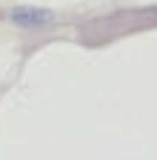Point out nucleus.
<instances>
[{"instance_id":"nucleus-1","label":"nucleus","mask_w":157,"mask_h":160,"mask_svg":"<svg viewBox=\"0 0 157 160\" xmlns=\"http://www.w3.org/2000/svg\"><path fill=\"white\" fill-rule=\"evenodd\" d=\"M12 20H14L17 26H23V29H37V26H46L49 20H52V12H46V9H32V6H20V9L12 12Z\"/></svg>"}]
</instances>
